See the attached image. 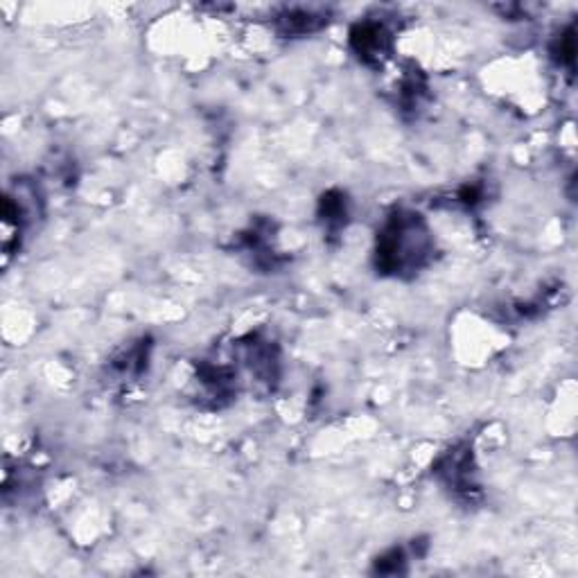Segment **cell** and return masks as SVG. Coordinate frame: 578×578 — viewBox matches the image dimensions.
<instances>
[{
	"instance_id": "cell-2",
	"label": "cell",
	"mask_w": 578,
	"mask_h": 578,
	"mask_svg": "<svg viewBox=\"0 0 578 578\" xmlns=\"http://www.w3.org/2000/svg\"><path fill=\"white\" fill-rule=\"evenodd\" d=\"M352 44H355L357 53L364 59H380L382 54L389 50V39H386V32L376 23L359 25V28L352 32Z\"/></svg>"
},
{
	"instance_id": "cell-1",
	"label": "cell",
	"mask_w": 578,
	"mask_h": 578,
	"mask_svg": "<svg viewBox=\"0 0 578 578\" xmlns=\"http://www.w3.org/2000/svg\"><path fill=\"white\" fill-rule=\"evenodd\" d=\"M432 240L416 212H395L377 237V269L384 274L416 271L425 265Z\"/></svg>"
},
{
	"instance_id": "cell-3",
	"label": "cell",
	"mask_w": 578,
	"mask_h": 578,
	"mask_svg": "<svg viewBox=\"0 0 578 578\" xmlns=\"http://www.w3.org/2000/svg\"><path fill=\"white\" fill-rule=\"evenodd\" d=\"M301 19H305V16H301ZM301 19H287V25H289L287 32H292V29H294V25L299 23ZM312 21H317V19H312V16H310L308 21H303V23H301V34H303V32H310V29H312V25H310V23H312Z\"/></svg>"
}]
</instances>
